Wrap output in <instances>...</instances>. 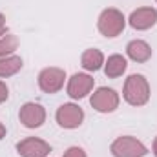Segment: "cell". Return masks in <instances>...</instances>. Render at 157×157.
<instances>
[{
    "instance_id": "obj_12",
    "label": "cell",
    "mask_w": 157,
    "mask_h": 157,
    "mask_svg": "<svg viewBox=\"0 0 157 157\" xmlns=\"http://www.w3.org/2000/svg\"><path fill=\"white\" fill-rule=\"evenodd\" d=\"M104 60H106L104 59V53L101 49H97V48H88L80 55V66L86 71H91V73L102 70L104 68Z\"/></svg>"
},
{
    "instance_id": "obj_11",
    "label": "cell",
    "mask_w": 157,
    "mask_h": 157,
    "mask_svg": "<svg viewBox=\"0 0 157 157\" xmlns=\"http://www.w3.org/2000/svg\"><path fill=\"white\" fill-rule=\"evenodd\" d=\"M126 57L137 64H144L152 59V46L143 39H133L126 44Z\"/></svg>"
},
{
    "instance_id": "obj_16",
    "label": "cell",
    "mask_w": 157,
    "mask_h": 157,
    "mask_svg": "<svg viewBox=\"0 0 157 157\" xmlns=\"http://www.w3.org/2000/svg\"><path fill=\"white\" fill-rule=\"evenodd\" d=\"M62 157H88V155H86V152H84L80 146H70V148L64 152Z\"/></svg>"
},
{
    "instance_id": "obj_6",
    "label": "cell",
    "mask_w": 157,
    "mask_h": 157,
    "mask_svg": "<svg viewBox=\"0 0 157 157\" xmlns=\"http://www.w3.org/2000/svg\"><path fill=\"white\" fill-rule=\"evenodd\" d=\"M55 121L64 130H75L84 122V110L75 102H64L57 108Z\"/></svg>"
},
{
    "instance_id": "obj_20",
    "label": "cell",
    "mask_w": 157,
    "mask_h": 157,
    "mask_svg": "<svg viewBox=\"0 0 157 157\" xmlns=\"http://www.w3.org/2000/svg\"><path fill=\"white\" fill-rule=\"evenodd\" d=\"M152 152H154V155L157 157V137L154 139V144H152Z\"/></svg>"
},
{
    "instance_id": "obj_14",
    "label": "cell",
    "mask_w": 157,
    "mask_h": 157,
    "mask_svg": "<svg viewBox=\"0 0 157 157\" xmlns=\"http://www.w3.org/2000/svg\"><path fill=\"white\" fill-rule=\"evenodd\" d=\"M24 66V60L20 55H7V57H0V78H7L17 75Z\"/></svg>"
},
{
    "instance_id": "obj_19",
    "label": "cell",
    "mask_w": 157,
    "mask_h": 157,
    "mask_svg": "<svg viewBox=\"0 0 157 157\" xmlns=\"http://www.w3.org/2000/svg\"><path fill=\"white\" fill-rule=\"evenodd\" d=\"M6 133H7V128H6V126H4V124L0 122V141H2L4 137H6Z\"/></svg>"
},
{
    "instance_id": "obj_9",
    "label": "cell",
    "mask_w": 157,
    "mask_h": 157,
    "mask_svg": "<svg viewBox=\"0 0 157 157\" xmlns=\"http://www.w3.org/2000/svg\"><path fill=\"white\" fill-rule=\"evenodd\" d=\"M46 108L39 104V102H26L20 106V112H18V121L22 122L24 128H29V130H35L40 128L44 122H46Z\"/></svg>"
},
{
    "instance_id": "obj_21",
    "label": "cell",
    "mask_w": 157,
    "mask_h": 157,
    "mask_svg": "<svg viewBox=\"0 0 157 157\" xmlns=\"http://www.w3.org/2000/svg\"><path fill=\"white\" fill-rule=\"evenodd\" d=\"M155 2H157V0H155Z\"/></svg>"
},
{
    "instance_id": "obj_17",
    "label": "cell",
    "mask_w": 157,
    "mask_h": 157,
    "mask_svg": "<svg viewBox=\"0 0 157 157\" xmlns=\"http://www.w3.org/2000/svg\"><path fill=\"white\" fill-rule=\"evenodd\" d=\"M9 99V88L4 80H0V104H4Z\"/></svg>"
},
{
    "instance_id": "obj_7",
    "label": "cell",
    "mask_w": 157,
    "mask_h": 157,
    "mask_svg": "<svg viewBox=\"0 0 157 157\" xmlns=\"http://www.w3.org/2000/svg\"><path fill=\"white\" fill-rule=\"evenodd\" d=\"M93 86H95V78L91 77L90 73H73L71 77L68 78L66 93H68L70 99L80 101V99L88 97L93 91Z\"/></svg>"
},
{
    "instance_id": "obj_8",
    "label": "cell",
    "mask_w": 157,
    "mask_h": 157,
    "mask_svg": "<svg viewBox=\"0 0 157 157\" xmlns=\"http://www.w3.org/2000/svg\"><path fill=\"white\" fill-rule=\"evenodd\" d=\"M126 22L130 24L132 29L135 31H146V29H152L157 24V9L152 6H143V7H137L130 13V17L126 18Z\"/></svg>"
},
{
    "instance_id": "obj_4",
    "label": "cell",
    "mask_w": 157,
    "mask_h": 157,
    "mask_svg": "<svg viewBox=\"0 0 157 157\" xmlns=\"http://www.w3.org/2000/svg\"><path fill=\"white\" fill-rule=\"evenodd\" d=\"M90 104L95 112L99 113H112L115 112L121 104V95L113 88H108V86H101L97 88L91 97H90Z\"/></svg>"
},
{
    "instance_id": "obj_13",
    "label": "cell",
    "mask_w": 157,
    "mask_h": 157,
    "mask_svg": "<svg viewBox=\"0 0 157 157\" xmlns=\"http://www.w3.org/2000/svg\"><path fill=\"white\" fill-rule=\"evenodd\" d=\"M126 68H128V60L124 55L121 53H113L110 55L106 60H104V75L108 78H119L126 73Z\"/></svg>"
},
{
    "instance_id": "obj_15",
    "label": "cell",
    "mask_w": 157,
    "mask_h": 157,
    "mask_svg": "<svg viewBox=\"0 0 157 157\" xmlns=\"http://www.w3.org/2000/svg\"><path fill=\"white\" fill-rule=\"evenodd\" d=\"M18 44L20 40L17 35L13 33H6L0 37V57H7V55H13L17 49H18Z\"/></svg>"
},
{
    "instance_id": "obj_3",
    "label": "cell",
    "mask_w": 157,
    "mask_h": 157,
    "mask_svg": "<svg viewBox=\"0 0 157 157\" xmlns=\"http://www.w3.org/2000/svg\"><path fill=\"white\" fill-rule=\"evenodd\" d=\"M110 152L113 157H144L148 148L133 135H121L110 144Z\"/></svg>"
},
{
    "instance_id": "obj_1",
    "label": "cell",
    "mask_w": 157,
    "mask_h": 157,
    "mask_svg": "<svg viewBox=\"0 0 157 157\" xmlns=\"http://www.w3.org/2000/svg\"><path fill=\"white\" fill-rule=\"evenodd\" d=\"M150 95H152V88L144 75H141V73L128 75V78L124 80V86H122V99L130 106L141 108V106L148 104Z\"/></svg>"
},
{
    "instance_id": "obj_5",
    "label": "cell",
    "mask_w": 157,
    "mask_h": 157,
    "mask_svg": "<svg viewBox=\"0 0 157 157\" xmlns=\"http://www.w3.org/2000/svg\"><path fill=\"white\" fill-rule=\"evenodd\" d=\"M40 91L48 93V95H55L59 93L62 88H64V82H66V71L62 68H57V66H49V68H44L37 77Z\"/></svg>"
},
{
    "instance_id": "obj_10",
    "label": "cell",
    "mask_w": 157,
    "mask_h": 157,
    "mask_svg": "<svg viewBox=\"0 0 157 157\" xmlns=\"http://www.w3.org/2000/svg\"><path fill=\"white\" fill-rule=\"evenodd\" d=\"M17 154L20 157H48L51 154L49 143L40 137H26L17 143Z\"/></svg>"
},
{
    "instance_id": "obj_2",
    "label": "cell",
    "mask_w": 157,
    "mask_h": 157,
    "mask_svg": "<svg viewBox=\"0 0 157 157\" xmlns=\"http://www.w3.org/2000/svg\"><path fill=\"white\" fill-rule=\"evenodd\" d=\"M126 17L122 15V11L117 7H106L101 11L99 18H97V29L102 37L106 39H117L119 35H122L124 28H126Z\"/></svg>"
},
{
    "instance_id": "obj_18",
    "label": "cell",
    "mask_w": 157,
    "mask_h": 157,
    "mask_svg": "<svg viewBox=\"0 0 157 157\" xmlns=\"http://www.w3.org/2000/svg\"><path fill=\"white\" fill-rule=\"evenodd\" d=\"M7 33V26H6V17L0 13V37Z\"/></svg>"
}]
</instances>
